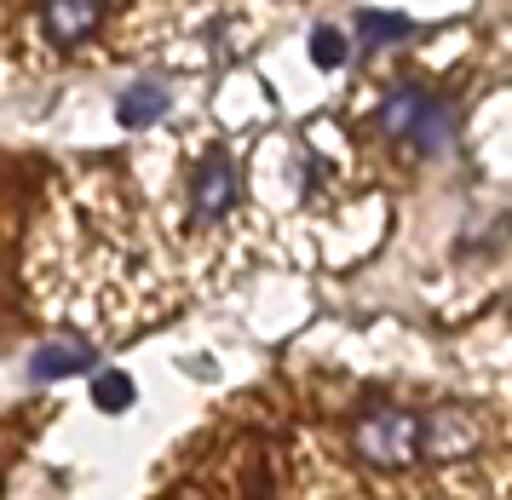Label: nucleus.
I'll return each mask as SVG.
<instances>
[{"label": "nucleus", "mask_w": 512, "mask_h": 500, "mask_svg": "<svg viewBox=\"0 0 512 500\" xmlns=\"http://www.w3.org/2000/svg\"><path fill=\"white\" fill-rule=\"evenodd\" d=\"M351 449L369 460L374 472H403L426 460V409L403 403H369L351 420Z\"/></svg>", "instance_id": "nucleus-1"}, {"label": "nucleus", "mask_w": 512, "mask_h": 500, "mask_svg": "<svg viewBox=\"0 0 512 500\" xmlns=\"http://www.w3.org/2000/svg\"><path fill=\"white\" fill-rule=\"evenodd\" d=\"M236 202H242V173H236V161L225 156V150H213V156L196 161V173H190V213L213 225V219L236 213Z\"/></svg>", "instance_id": "nucleus-2"}, {"label": "nucleus", "mask_w": 512, "mask_h": 500, "mask_svg": "<svg viewBox=\"0 0 512 500\" xmlns=\"http://www.w3.org/2000/svg\"><path fill=\"white\" fill-rule=\"evenodd\" d=\"M41 23V35L58 46H81L98 35V23H104V6H87V0H64V6H41L35 12Z\"/></svg>", "instance_id": "nucleus-3"}, {"label": "nucleus", "mask_w": 512, "mask_h": 500, "mask_svg": "<svg viewBox=\"0 0 512 500\" xmlns=\"http://www.w3.org/2000/svg\"><path fill=\"white\" fill-rule=\"evenodd\" d=\"M409 144H415V156H438V150H449L455 144V104L449 98H438V92H426V104L415 110V121H409Z\"/></svg>", "instance_id": "nucleus-4"}, {"label": "nucleus", "mask_w": 512, "mask_h": 500, "mask_svg": "<svg viewBox=\"0 0 512 500\" xmlns=\"http://www.w3.org/2000/svg\"><path fill=\"white\" fill-rule=\"evenodd\" d=\"M116 115H121V127H156L167 115V87L162 81H133V87L121 92V104H116Z\"/></svg>", "instance_id": "nucleus-5"}, {"label": "nucleus", "mask_w": 512, "mask_h": 500, "mask_svg": "<svg viewBox=\"0 0 512 500\" xmlns=\"http://www.w3.org/2000/svg\"><path fill=\"white\" fill-rule=\"evenodd\" d=\"M93 363V351L87 345H41L35 357H29V380H70V374H81V368Z\"/></svg>", "instance_id": "nucleus-6"}, {"label": "nucleus", "mask_w": 512, "mask_h": 500, "mask_svg": "<svg viewBox=\"0 0 512 500\" xmlns=\"http://www.w3.org/2000/svg\"><path fill=\"white\" fill-rule=\"evenodd\" d=\"M420 104H426V87H397V92H386V104L374 110V127H380V133H392V138H403Z\"/></svg>", "instance_id": "nucleus-7"}, {"label": "nucleus", "mask_w": 512, "mask_h": 500, "mask_svg": "<svg viewBox=\"0 0 512 500\" xmlns=\"http://www.w3.org/2000/svg\"><path fill=\"white\" fill-rule=\"evenodd\" d=\"M93 403L104 414H127L133 409V380H127L121 368H98L93 374Z\"/></svg>", "instance_id": "nucleus-8"}, {"label": "nucleus", "mask_w": 512, "mask_h": 500, "mask_svg": "<svg viewBox=\"0 0 512 500\" xmlns=\"http://www.w3.org/2000/svg\"><path fill=\"white\" fill-rule=\"evenodd\" d=\"M357 29L369 35V46H392V41H403L415 23L397 18V12H357Z\"/></svg>", "instance_id": "nucleus-9"}, {"label": "nucleus", "mask_w": 512, "mask_h": 500, "mask_svg": "<svg viewBox=\"0 0 512 500\" xmlns=\"http://www.w3.org/2000/svg\"><path fill=\"white\" fill-rule=\"evenodd\" d=\"M351 58V46L340 29H311V64L317 69H340Z\"/></svg>", "instance_id": "nucleus-10"}]
</instances>
